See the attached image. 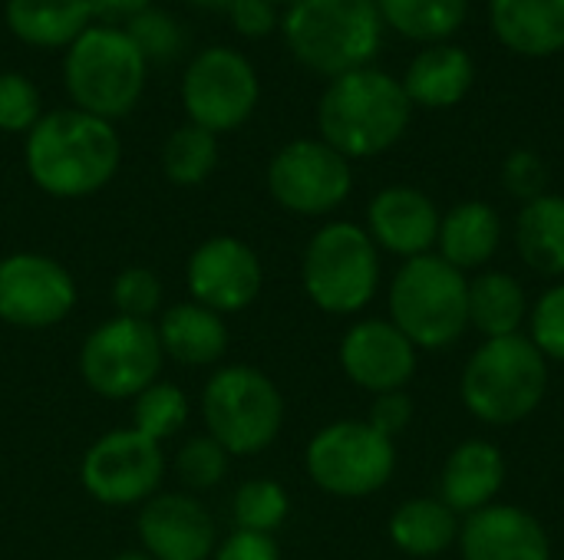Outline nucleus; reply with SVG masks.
I'll return each mask as SVG.
<instances>
[{
  "label": "nucleus",
  "mask_w": 564,
  "mask_h": 560,
  "mask_svg": "<svg viewBox=\"0 0 564 560\" xmlns=\"http://www.w3.org/2000/svg\"><path fill=\"white\" fill-rule=\"evenodd\" d=\"M23 158L40 191L53 198H86L112 182L122 145L112 122L83 109H56L40 116L26 132Z\"/></svg>",
  "instance_id": "nucleus-1"
},
{
  "label": "nucleus",
  "mask_w": 564,
  "mask_h": 560,
  "mask_svg": "<svg viewBox=\"0 0 564 560\" xmlns=\"http://www.w3.org/2000/svg\"><path fill=\"white\" fill-rule=\"evenodd\" d=\"M410 116L413 102L403 83L383 69L364 66L330 79L317 106V129L344 158H373L403 139Z\"/></svg>",
  "instance_id": "nucleus-2"
},
{
  "label": "nucleus",
  "mask_w": 564,
  "mask_h": 560,
  "mask_svg": "<svg viewBox=\"0 0 564 560\" xmlns=\"http://www.w3.org/2000/svg\"><path fill=\"white\" fill-rule=\"evenodd\" d=\"M281 26L297 63L330 79L370 66L383 40L377 0H297Z\"/></svg>",
  "instance_id": "nucleus-3"
},
{
  "label": "nucleus",
  "mask_w": 564,
  "mask_h": 560,
  "mask_svg": "<svg viewBox=\"0 0 564 560\" xmlns=\"http://www.w3.org/2000/svg\"><path fill=\"white\" fill-rule=\"evenodd\" d=\"M549 389V360L539 347L516 333L486 340L463 370V403L486 426H516L529 419Z\"/></svg>",
  "instance_id": "nucleus-4"
},
{
  "label": "nucleus",
  "mask_w": 564,
  "mask_h": 560,
  "mask_svg": "<svg viewBox=\"0 0 564 560\" xmlns=\"http://www.w3.org/2000/svg\"><path fill=\"white\" fill-rule=\"evenodd\" d=\"M390 323L416 350H449L469 327V281L440 254L410 257L390 284Z\"/></svg>",
  "instance_id": "nucleus-5"
},
{
  "label": "nucleus",
  "mask_w": 564,
  "mask_h": 560,
  "mask_svg": "<svg viewBox=\"0 0 564 560\" xmlns=\"http://www.w3.org/2000/svg\"><path fill=\"white\" fill-rule=\"evenodd\" d=\"M208 436L238 459L264 452L284 426V396L258 366H221L202 389Z\"/></svg>",
  "instance_id": "nucleus-6"
},
{
  "label": "nucleus",
  "mask_w": 564,
  "mask_h": 560,
  "mask_svg": "<svg viewBox=\"0 0 564 560\" xmlns=\"http://www.w3.org/2000/svg\"><path fill=\"white\" fill-rule=\"evenodd\" d=\"M301 284L317 310L334 317L360 314L380 287V248L367 228L330 221L304 248Z\"/></svg>",
  "instance_id": "nucleus-7"
},
{
  "label": "nucleus",
  "mask_w": 564,
  "mask_h": 560,
  "mask_svg": "<svg viewBox=\"0 0 564 560\" xmlns=\"http://www.w3.org/2000/svg\"><path fill=\"white\" fill-rule=\"evenodd\" d=\"M63 79L76 109L109 122L139 102L145 86V59L122 30L89 26L69 43Z\"/></svg>",
  "instance_id": "nucleus-8"
},
{
  "label": "nucleus",
  "mask_w": 564,
  "mask_h": 560,
  "mask_svg": "<svg viewBox=\"0 0 564 560\" xmlns=\"http://www.w3.org/2000/svg\"><path fill=\"white\" fill-rule=\"evenodd\" d=\"M304 469L307 479L334 498H367L393 479L397 446L370 422L340 419L307 442Z\"/></svg>",
  "instance_id": "nucleus-9"
},
{
  "label": "nucleus",
  "mask_w": 564,
  "mask_h": 560,
  "mask_svg": "<svg viewBox=\"0 0 564 560\" xmlns=\"http://www.w3.org/2000/svg\"><path fill=\"white\" fill-rule=\"evenodd\" d=\"M165 353L149 320H102L79 347L83 383L102 399H135L162 373Z\"/></svg>",
  "instance_id": "nucleus-10"
},
{
  "label": "nucleus",
  "mask_w": 564,
  "mask_h": 560,
  "mask_svg": "<svg viewBox=\"0 0 564 560\" xmlns=\"http://www.w3.org/2000/svg\"><path fill=\"white\" fill-rule=\"evenodd\" d=\"M165 475L162 446L145 439L142 432L112 429L99 436L79 462V485L86 495L106 508H132L145 505L159 495Z\"/></svg>",
  "instance_id": "nucleus-11"
},
{
  "label": "nucleus",
  "mask_w": 564,
  "mask_h": 560,
  "mask_svg": "<svg viewBox=\"0 0 564 560\" xmlns=\"http://www.w3.org/2000/svg\"><path fill=\"white\" fill-rule=\"evenodd\" d=\"M350 188V158H344L324 139H294L278 149L268 165V191L291 215H330L347 201Z\"/></svg>",
  "instance_id": "nucleus-12"
},
{
  "label": "nucleus",
  "mask_w": 564,
  "mask_h": 560,
  "mask_svg": "<svg viewBox=\"0 0 564 560\" xmlns=\"http://www.w3.org/2000/svg\"><path fill=\"white\" fill-rule=\"evenodd\" d=\"M254 66L228 46H212L192 59L182 79V102L195 125L212 135L245 125L258 106Z\"/></svg>",
  "instance_id": "nucleus-13"
},
{
  "label": "nucleus",
  "mask_w": 564,
  "mask_h": 560,
  "mask_svg": "<svg viewBox=\"0 0 564 560\" xmlns=\"http://www.w3.org/2000/svg\"><path fill=\"white\" fill-rule=\"evenodd\" d=\"M73 274L50 254L17 251L0 257V320L17 330H50L76 307Z\"/></svg>",
  "instance_id": "nucleus-14"
},
{
  "label": "nucleus",
  "mask_w": 564,
  "mask_h": 560,
  "mask_svg": "<svg viewBox=\"0 0 564 560\" xmlns=\"http://www.w3.org/2000/svg\"><path fill=\"white\" fill-rule=\"evenodd\" d=\"M185 287L195 304L228 317L258 300L264 287V267L248 241L235 234H215L192 251L185 264Z\"/></svg>",
  "instance_id": "nucleus-15"
},
{
  "label": "nucleus",
  "mask_w": 564,
  "mask_h": 560,
  "mask_svg": "<svg viewBox=\"0 0 564 560\" xmlns=\"http://www.w3.org/2000/svg\"><path fill=\"white\" fill-rule=\"evenodd\" d=\"M139 541L152 560H212L218 528L212 512L185 492H159L139 505Z\"/></svg>",
  "instance_id": "nucleus-16"
},
{
  "label": "nucleus",
  "mask_w": 564,
  "mask_h": 560,
  "mask_svg": "<svg viewBox=\"0 0 564 560\" xmlns=\"http://www.w3.org/2000/svg\"><path fill=\"white\" fill-rule=\"evenodd\" d=\"M340 370L373 396L397 393L416 373V347L390 320H357L340 340Z\"/></svg>",
  "instance_id": "nucleus-17"
},
{
  "label": "nucleus",
  "mask_w": 564,
  "mask_h": 560,
  "mask_svg": "<svg viewBox=\"0 0 564 560\" xmlns=\"http://www.w3.org/2000/svg\"><path fill=\"white\" fill-rule=\"evenodd\" d=\"M440 208L436 201L413 185H390L373 195L367 208V234L377 248L400 257H423L436 248L440 238Z\"/></svg>",
  "instance_id": "nucleus-18"
},
{
  "label": "nucleus",
  "mask_w": 564,
  "mask_h": 560,
  "mask_svg": "<svg viewBox=\"0 0 564 560\" xmlns=\"http://www.w3.org/2000/svg\"><path fill=\"white\" fill-rule=\"evenodd\" d=\"M463 560H552L542 521L519 505H486L459 528Z\"/></svg>",
  "instance_id": "nucleus-19"
},
{
  "label": "nucleus",
  "mask_w": 564,
  "mask_h": 560,
  "mask_svg": "<svg viewBox=\"0 0 564 560\" xmlns=\"http://www.w3.org/2000/svg\"><path fill=\"white\" fill-rule=\"evenodd\" d=\"M506 485V459L486 439H469L456 446L440 475V502L456 515H476L496 502Z\"/></svg>",
  "instance_id": "nucleus-20"
},
{
  "label": "nucleus",
  "mask_w": 564,
  "mask_h": 560,
  "mask_svg": "<svg viewBox=\"0 0 564 560\" xmlns=\"http://www.w3.org/2000/svg\"><path fill=\"white\" fill-rule=\"evenodd\" d=\"M473 79H476V63L463 46L433 43V46H423L410 59L400 83H403V92L410 96L413 106L453 109L469 96Z\"/></svg>",
  "instance_id": "nucleus-21"
},
{
  "label": "nucleus",
  "mask_w": 564,
  "mask_h": 560,
  "mask_svg": "<svg viewBox=\"0 0 564 560\" xmlns=\"http://www.w3.org/2000/svg\"><path fill=\"white\" fill-rule=\"evenodd\" d=\"M489 23L519 56L545 59L564 50V0H489Z\"/></svg>",
  "instance_id": "nucleus-22"
},
{
  "label": "nucleus",
  "mask_w": 564,
  "mask_h": 560,
  "mask_svg": "<svg viewBox=\"0 0 564 560\" xmlns=\"http://www.w3.org/2000/svg\"><path fill=\"white\" fill-rule=\"evenodd\" d=\"M155 330L162 353L182 366H215L228 353L231 340L225 317L195 300L172 304L169 310H162Z\"/></svg>",
  "instance_id": "nucleus-23"
},
{
  "label": "nucleus",
  "mask_w": 564,
  "mask_h": 560,
  "mask_svg": "<svg viewBox=\"0 0 564 560\" xmlns=\"http://www.w3.org/2000/svg\"><path fill=\"white\" fill-rule=\"evenodd\" d=\"M440 257L456 271H476L489 264L502 244V218L486 201H463L440 221Z\"/></svg>",
  "instance_id": "nucleus-24"
},
{
  "label": "nucleus",
  "mask_w": 564,
  "mask_h": 560,
  "mask_svg": "<svg viewBox=\"0 0 564 560\" xmlns=\"http://www.w3.org/2000/svg\"><path fill=\"white\" fill-rule=\"evenodd\" d=\"M459 515L440 498H410L390 515V541L410 558H436L459 541Z\"/></svg>",
  "instance_id": "nucleus-25"
},
{
  "label": "nucleus",
  "mask_w": 564,
  "mask_h": 560,
  "mask_svg": "<svg viewBox=\"0 0 564 560\" xmlns=\"http://www.w3.org/2000/svg\"><path fill=\"white\" fill-rule=\"evenodd\" d=\"M89 20L86 0H7V26L30 46H69Z\"/></svg>",
  "instance_id": "nucleus-26"
},
{
  "label": "nucleus",
  "mask_w": 564,
  "mask_h": 560,
  "mask_svg": "<svg viewBox=\"0 0 564 560\" xmlns=\"http://www.w3.org/2000/svg\"><path fill=\"white\" fill-rule=\"evenodd\" d=\"M516 244L522 261L545 274H564V195H539L522 205L516 221Z\"/></svg>",
  "instance_id": "nucleus-27"
},
{
  "label": "nucleus",
  "mask_w": 564,
  "mask_h": 560,
  "mask_svg": "<svg viewBox=\"0 0 564 560\" xmlns=\"http://www.w3.org/2000/svg\"><path fill=\"white\" fill-rule=\"evenodd\" d=\"M529 314V300L522 284L506 271H482L469 281V327H476L486 340L516 337Z\"/></svg>",
  "instance_id": "nucleus-28"
},
{
  "label": "nucleus",
  "mask_w": 564,
  "mask_h": 560,
  "mask_svg": "<svg viewBox=\"0 0 564 560\" xmlns=\"http://www.w3.org/2000/svg\"><path fill=\"white\" fill-rule=\"evenodd\" d=\"M383 26L416 43H446L469 17V0H377Z\"/></svg>",
  "instance_id": "nucleus-29"
},
{
  "label": "nucleus",
  "mask_w": 564,
  "mask_h": 560,
  "mask_svg": "<svg viewBox=\"0 0 564 560\" xmlns=\"http://www.w3.org/2000/svg\"><path fill=\"white\" fill-rule=\"evenodd\" d=\"M215 165H218V142L208 129L195 122L178 125L162 145V168L172 185L195 188L215 172Z\"/></svg>",
  "instance_id": "nucleus-30"
},
{
  "label": "nucleus",
  "mask_w": 564,
  "mask_h": 560,
  "mask_svg": "<svg viewBox=\"0 0 564 560\" xmlns=\"http://www.w3.org/2000/svg\"><path fill=\"white\" fill-rule=\"evenodd\" d=\"M231 518L238 531L274 535L291 518V495L274 479H251L238 485L231 498Z\"/></svg>",
  "instance_id": "nucleus-31"
},
{
  "label": "nucleus",
  "mask_w": 564,
  "mask_h": 560,
  "mask_svg": "<svg viewBox=\"0 0 564 560\" xmlns=\"http://www.w3.org/2000/svg\"><path fill=\"white\" fill-rule=\"evenodd\" d=\"M185 419H188V396L175 383L155 380L132 399V429L159 446L178 436Z\"/></svg>",
  "instance_id": "nucleus-32"
},
{
  "label": "nucleus",
  "mask_w": 564,
  "mask_h": 560,
  "mask_svg": "<svg viewBox=\"0 0 564 560\" xmlns=\"http://www.w3.org/2000/svg\"><path fill=\"white\" fill-rule=\"evenodd\" d=\"M162 297H165V287H162V277L145 267V264H132V267H122L112 281V307H116V317H129V320H149L162 310Z\"/></svg>",
  "instance_id": "nucleus-33"
},
{
  "label": "nucleus",
  "mask_w": 564,
  "mask_h": 560,
  "mask_svg": "<svg viewBox=\"0 0 564 560\" xmlns=\"http://www.w3.org/2000/svg\"><path fill=\"white\" fill-rule=\"evenodd\" d=\"M228 465H231V455L208 432L185 439V446L175 452V475L192 492L218 488L228 475Z\"/></svg>",
  "instance_id": "nucleus-34"
},
{
  "label": "nucleus",
  "mask_w": 564,
  "mask_h": 560,
  "mask_svg": "<svg viewBox=\"0 0 564 560\" xmlns=\"http://www.w3.org/2000/svg\"><path fill=\"white\" fill-rule=\"evenodd\" d=\"M122 33L135 43V50L142 53L145 63H149V59H172V56L178 53V46H182V30H178V23L172 20V13L155 10V7H149V10H142L139 17H132V20L122 26Z\"/></svg>",
  "instance_id": "nucleus-35"
},
{
  "label": "nucleus",
  "mask_w": 564,
  "mask_h": 560,
  "mask_svg": "<svg viewBox=\"0 0 564 560\" xmlns=\"http://www.w3.org/2000/svg\"><path fill=\"white\" fill-rule=\"evenodd\" d=\"M40 122V92L20 73H0V132H30Z\"/></svg>",
  "instance_id": "nucleus-36"
},
{
  "label": "nucleus",
  "mask_w": 564,
  "mask_h": 560,
  "mask_svg": "<svg viewBox=\"0 0 564 560\" xmlns=\"http://www.w3.org/2000/svg\"><path fill=\"white\" fill-rule=\"evenodd\" d=\"M532 343L539 347V353L545 360H558L564 363V284L549 287L539 304L532 307Z\"/></svg>",
  "instance_id": "nucleus-37"
},
{
  "label": "nucleus",
  "mask_w": 564,
  "mask_h": 560,
  "mask_svg": "<svg viewBox=\"0 0 564 560\" xmlns=\"http://www.w3.org/2000/svg\"><path fill=\"white\" fill-rule=\"evenodd\" d=\"M502 185L509 195L532 201L539 195H545L549 185V168L542 162V155H535L532 149H516L509 152V158L502 162Z\"/></svg>",
  "instance_id": "nucleus-38"
},
{
  "label": "nucleus",
  "mask_w": 564,
  "mask_h": 560,
  "mask_svg": "<svg viewBox=\"0 0 564 560\" xmlns=\"http://www.w3.org/2000/svg\"><path fill=\"white\" fill-rule=\"evenodd\" d=\"M410 419H413V403H410V396H406L403 389H397V393H380V396L373 399V406H370V416H367V422H370L380 436H387V439H397L400 432H406Z\"/></svg>",
  "instance_id": "nucleus-39"
},
{
  "label": "nucleus",
  "mask_w": 564,
  "mask_h": 560,
  "mask_svg": "<svg viewBox=\"0 0 564 560\" xmlns=\"http://www.w3.org/2000/svg\"><path fill=\"white\" fill-rule=\"evenodd\" d=\"M212 560H281V548L274 535H254L235 528L225 541H218Z\"/></svg>",
  "instance_id": "nucleus-40"
},
{
  "label": "nucleus",
  "mask_w": 564,
  "mask_h": 560,
  "mask_svg": "<svg viewBox=\"0 0 564 560\" xmlns=\"http://www.w3.org/2000/svg\"><path fill=\"white\" fill-rule=\"evenodd\" d=\"M228 17L231 26L245 36H264L278 26V10L268 0H231Z\"/></svg>",
  "instance_id": "nucleus-41"
},
{
  "label": "nucleus",
  "mask_w": 564,
  "mask_h": 560,
  "mask_svg": "<svg viewBox=\"0 0 564 560\" xmlns=\"http://www.w3.org/2000/svg\"><path fill=\"white\" fill-rule=\"evenodd\" d=\"M86 3L93 20H102V26H116V30L152 7V0H86Z\"/></svg>",
  "instance_id": "nucleus-42"
},
{
  "label": "nucleus",
  "mask_w": 564,
  "mask_h": 560,
  "mask_svg": "<svg viewBox=\"0 0 564 560\" xmlns=\"http://www.w3.org/2000/svg\"><path fill=\"white\" fill-rule=\"evenodd\" d=\"M112 560H152L149 554H142V551H122V554H116Z\"/></svg>",
  "instance_id": "nucleus-43"
},
{
  "label": "nucleus",
  "mask_w": 564,
  "mask_h": 560,
  "mask_svg": "<svg viewBox=\"0 0 564 560\" xmlns=\"http://www.w3.org/2000/svg\"><path fill=\"white\" fill-rule=\"evenodd\" d=\"M195 3H202V7H228L231 0H195Z\"/></svg>",
  "instance_id": "nucleus-44"
},
{
  "label": "nucleus",
  "mask_w": 564,
  "mask_h": 560,
  "mask_svg": "<svg viewBox=\"0 0 564 560\" xmlns=\"http://www.w3.org/2000/svg\"><path fill=\"white\" fill-rule=\"evenodd\" d=\"M268 3H274V7H278V3H288V7H294L297 0H268Z\"/></svg>",
  "instance_id": "nucleus-45"
}]
</instances>
